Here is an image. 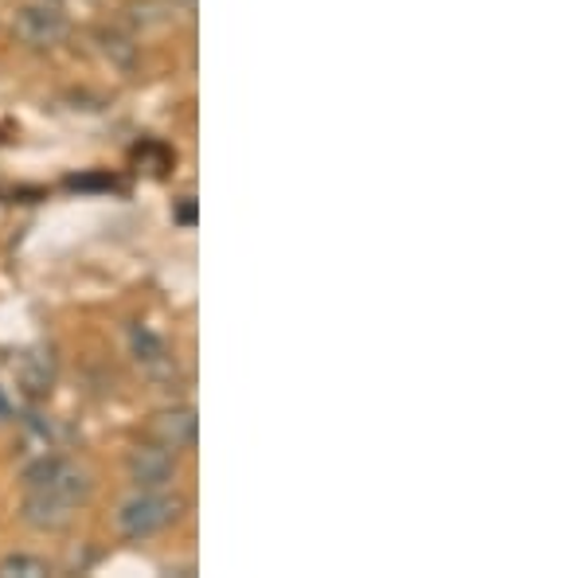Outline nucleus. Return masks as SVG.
<instances>
[{
    "mask_svg": "<svg viewBox=\"0 0 586 578\" xmlns=\"http://www.w3.org/2000/svg\"><path fill=\"white\" fill-rule=\"evenodd\" d=\"M180 508H184L180 496H168L165 489H141L137 496H130V501L121 504L118 532L125 540H145V535L160 532V528H168V523L177 520Z\"/></svg>",
    "mask_w": 586,
    "mask_h": 578,
    "instance_id": "f257e3e1",
    "label": "nucleus"
},
{
    "mask_svg": "<svg viewBox=\"0 0 586 578\" xmlns=\"http://www.w3.org/2000/svg\"><path fill=\"white\" fill-rule=\"evenodd\" d=\"M28 489H44V493H56L71 504H83L91 496V473L67 457H44L28 469Z\"/></svg>",
    "mask_w": 586,
    "mask_h": 578,
    "instance_id": "f03ea898",
    "label": "nucleus"
},
{
    "mask_svg": "<svg viewBox=\"0 0 586 578\" xmlns=\"http://www.w3.org/2000/svg\"><path fill=\"white\" fill-rule=\"evenodd\" d=\"M16 36L28 47H56L67 36V16L56 4H28L16 12Z\"/></svg>",
    "mask_w": 586,
    "mask_h": 578,
    "instance_id": "7ed1b4c3",
    "label": "nucleus"
},
{
    "mask_svg": "<svg viewBox=\"0 0 586 578\" xmlns=\"http://www.w3.org/2000/svg\"><path fill=\"white\" fill-rule=\"evenodd\" d=\"M125 469H130V481L137 489H165L177 477V457L160 442L157 446H137L125 457Z\"/></svg>",
    "mask_w": 586,
    "mask_h": 578,
    "instance_id": "20e7f679",
    "label": "nucleus"
},
{
    "mask_svg": "<svg viewBox=\"0 0 586 578\" xmlns=\"http://www.w3.org/2000/svg\"><path fill=\"white\" fill-rule=\"evenodd\" d=\"M71 516H75V504L71 501H63V496H56V493H44V489H28L24 520H28L32 528H39V532H59V528L71 523Z\"/></svg>",
    "mask_w": 586,
    "mask_h": 578,
    "instance_id": "39448f33",
    "label": "nucleus"
},
{
    "mask_svg": "<svg viewBox=\"0 0 586 578\" xmlns=\"http://www.w3.org/2000/svg\"><path fill=\"white\" fill-rule=\"evenodd\" d=\"M150 434L165 449H172V454H177V449H188L195 442V411L192 407H177V411L157 414L153 426H150Z\"/></svg>",
    "mask_w": 586,
    "mask_h": 578,
    "instance_id": "423d86ee",
    "label": "nucleus"
},
{
    "mask_svg": "<svg viewBox=\"0 0 586 578\" xmlns=\"http://www.w3.org/2000/svg\"><path fill=\"white\" fill-rule=\"evenodd\" d=\"M133 356H137L141 372L153 375V380H172V372H177L165 340L157 333H150V328H133Z\"/></svg>",
    "mask_w": 586,
    "mask_h": 578,
    "instance_id": "0eeeda50",
    "label": "nucleus"
},
{
    "mask_svg": "<svg viewBox=\"0 0 586 578\" xmlns=\"http://www.w3.org/2000/svg\"><path fill=\"white\" fill-rule=\"evenodd\" d=\"M16 575L39 578V575H47V563L32 559V555H9V559L0 563V578H16Z\"/></svg>",
    "mask_w": 586,
    "mask_h": 578,
    "instance_id": "6e6552de",
    "label": "nucleus"
},
{
    "mask_svg": "<svg viewBox=\"0 0 586 578\" xmlns=\"http://www.w3.org/2000/svg\"><path fill=\"white\" fill-rule=\"evenodd\" d=\"M103 47H106V56H113L121 67H130L133 56H137V47H133L125 36H118V32H103Z\"/></svg>",
    "mask_w": 586,
    "mask_h": 578,
    "instance_id": "1a4fd4ad",
    "label": "nucleus"
}]
</instances>
